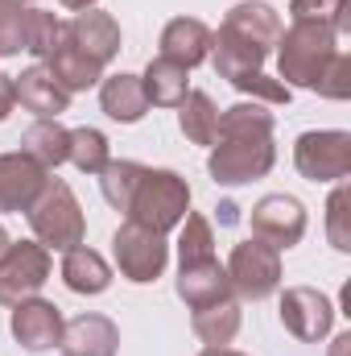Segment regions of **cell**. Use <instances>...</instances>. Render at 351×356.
Instances as JSON below:
<instances>
[{
    "label": "cell",
    "instance_id": "1",
    "mask_svg": "<svg viewBox=\"0 0 351 356\" xmlns=\"http://www.w3.org/2000/svg\"><path fill=\"white\" fill-rule=\"evenodd\" d=\"M348 50L343 46V33L335 25H323V21H293L289 29H281L277 38V79L285 88H306L314 91L323 71L331 67V58Z\"/></svg>",
    "mask_w": 351,
    "mask_h": 356
},
{
    "label": "cell",
    "instance_id": "2",
    "mask_svg": "<svg viewBox=\"0 0 351 356\" xmlns=\"http://www.w3.org/2000/svg\"><path fill=\"white\" fill-rule=\"evenodd\" d=\"M25 216H29L33 241H37V245H46L50 253H67V249L83 245V236H87L83 203L75 199V191H71L62 178H50Z\"/></svg>",
    "mask_w": 351,
    "mask_h": 356
},
{
    "label": "cell",
    "instance_id": "3",
    "mask_svg": "<svg viewBox=\"0 0 351 356\" xmlns=\"http://www.w3.org/2000/svg\"><path fill=\"white\" fill-rule=\"evenodd\" d=\"M186 211H190V182L178 170H149L145 166V175L137 182L124 216L132 224L166 236V232H174L178 224L186 220Z\"/></svg>",
    "mask_w": 351,
    "mask_h": 356
},
{
    "label": "cell",
    "instance_id": "4",
    "mask_svg": "<svg viewBox=\"0 0 351 356\" xmlns=\"http://www.w3.org/2000/svg\"><path fill=\"white\" fill-rule=\"evenodd\" d=\"M277 166V145L273 137H215L207 175L219 186H248Z\"/></svg>",
    "mask_w": 351,
    "mask_h": 356
},
{
    "label": "cell",
    "instance_id": "5",
    "mask_svg": "<svg viewBox=\"0 0 351 356\" xmlns=\"http://www.w3.org/2000/svg\"><path fill=\"white\" fill-rule=\"evenodd\" d=\"M112 257H116V269L124 282L132 286H149L157 282L166 266H170V245L162 232H149L132 220H124L116 232H112Z\"/></svg>",
    "mask_w": 351,
    "mask_h": 356
},
{
    "label": "cell",
    "instance_id": "6",
    "mask_svg": "<svg viewBox=\"0 0 351 356\" xmlns=\"http://www.w3.org/2000/svg\"><path fill=\"white\" fill-rule=\"evenodd\" d=\"M228 282H232V294L240 302H261L268 294L281 290V253L273 245H264L257 236L240 241L228 257Z\"/></svg>",
    "mask_w": 351,
    "mask_h": 356
},
{
    "label": "cell",
    "instance_id": "7",
    "mask_svg": "<svg viewBox=\"0 0 351 356\" xmlns=\"http://www.w3.org/2000/svg\"><path fill=\"white\" fill-rule=\"evenodd\" d=\"M50 273H54V257L46 245L8 241V249L0 253V307H17V302L42 294Z\"/></svg>",
    "mask_w": 351,
    "mask_h": 356
},
{
    "label": "cell",
    "instance_id": "8",
    "mask_svg": "<svg viewBox=\"0 0 351 356\" xmlns=\"http://www.w3.org/2000/svg\"><path fill=\"white\" fill-rule=\"evenodd\" d=\"M293 166L310 182H343L351 175V133L310 129L293 141Z\"/></svg>",
    "mask_w": 351,
    "mask_h": 356
},
{
    "label": "cell",
    "instance_id": "9",
    "mask_svg": "<svg viewBox=\"0 0 351 356\" xmlns=\"http://www.w3.org/2000/svg\"><path fill=\"white\" fill-rule=\"evenodd\" d=\"M277 315H281V327L293 340H302V344H318L335 327V302L323 290H314V286H289V290H281V311Z\"/></svg>",
    "mask_w": 351,
    "mask_h": 356
},
{
    "label": "cell",
    "instance_id": "10",
    "mask_svg": "<svg viewBox=\"0 0 351 356\" xmlns=\"http://www.w3.org/2000/svg\"><path fill=\"white\" fill-rule=\"evenodd\" d=\"M248 224H252L257 241L273 245L277 253H285V249L302 245L310 220H306L302 199H293V195H264V199H257V207L248 211Z\"/></svg>",
    "mask_w": 351,
    "mask_h": 356
},
{
    "label": "cell",
    "instance_id": "11",
    "mask_svg": "<svg viewBox=\"0 0 351 356\" xmlns=\"http://www.w3.org/2000/svg\"><path fill=\"white\" fill-rule=\"evenodd\" d=\"M62 327H67L62 311H58L50 298H42V294L17 302V307H12V319H8L12 340H17L25 353H50V348H58Z\"/></svg>",
    "mask_w": 351,
    "mask_h": 356
},
{
    "label": "cell",
    "instance_id": "12",
    "mask_svg": "<svg viewBox=\"0 0 351 356\" xmlns=\"http://www.w3.org/2000/svg\"><path fill=\"white\" fill-rule=\"evenodd\" d=\"M219 29L228 38H236L240 46H248V50H257V54L268 58L273 46H277V38H281V17L264 0H240V4L228 8V17H223Z\"/></svg>",
    "mask_w": 351,
    "mask_h": 356
},
{
    "label": "cell",
    "instance_id": "13",
    "mask_svg": "<svg viewBox=\"0 0 351 356\" xmlns=\"http://www.w3.org/2000/svg\"><path fill=\"white\" fill-rule=\"evenodd\" d=\"M46 182H50V170L33 162L29 154L21 149L0 154V211H17V216L29 211Z\"/></svg>",
    "mask_w": 351,
    "mask_h": 356
},
{
    "label": "cell",
    "instance_id": "14",
    "mask_svg": "<svg viewBox=\"0 0 351 356\" xmlns=\"http://www.w3.org/2000/svg\"><path fill=\"white\" fill-rule=\"evenodd\" d=\"M58 353L62 356H116L120 353V327L108 315H99V311H83V315L67 319Z\"/></svg>",
    "mask_w": 351,
    "mask_h": 356
},
{
    "label": "cell",
    "instance_id": "15",
    "mask_svg": "<svg viewBox=\"0 0 351 356\" xmlns=\"http://www.w3.org/2000/svg\"><path fill=\"white\" fill-rule=\"evenodd\" d=\"M12 88H17V104L25 112H33L37 120H58L71 108V91L62 88L42 63L37 67H25L21 75H12Z\"/></svg>",
    "mask_w": 351,
    "mask_h": 356
},
{
    "label": "cell",
    "instance_id": "16",
    "mask_svg": "<svg viewBox=\"0 0 351 356\" xmlns=\"http://www.w3.org/2000/svg\"><path fill=\"white\" fill-rule=\"evenodd\" d=\"M67 38L91 54L99 67H108L116 54H120V21L112 17V13H103V8H87V13H75L71 21H67Z\"/></svg>",
    "mask_w": 351,
    "mask_h": 356
},
{
    "label": "cell",
    "instance_id": "17",
    "mask_svg": "<svg viewBox=\"0 0 351 356\" xmlns=\"http://www.w3.org/2000/svg\"><path fill=\"white\" fill-rule=\"evenodd\" d=\"M232 294V282H228V269L219 266V257H207V261H190V266H178V298L198 311V307H211L219 298Z\"/></svg>",
    "mask_w": 351,
    "mask_h": 356
},
{
    "label": "cell",
    "instance_id": "18",
    "mask_svg": "<svg viewBox=\"0 0 351 356\" xmlns=\"http://www.w3.org/2000/svg\"><path fill=\"white\" fill-rule=\"evenodd\" d=\"M162 58L182 63L186 71L211 58V25L198 17H174L162 29Z\"/></svg>",
    "mask_w": 351,
    "mask_h": 356
},
{
    "label": "cell",
    "instance_id": "19",
    "mask_svg": "<svg viewBox=\"0 0 351 356\" xmlns=\"http://www.w3.org/2000/svg\"><path fill=\"white\" fill-rule=\"evenodd\" d=\"M99 108H103V116L116 120V124H137V120H145L149 99H145V88H141V75H128V71L103 75V79H99Z\"/></svg>",
    "mask_w": 351,
    "mask_h": 356
},
{
    "label": "cell",
    "instance_id": "20",
    "mask_svg": "<svg viewBox=\"0 0 351 356\" xmlns=\"http://www.w3.org/2000/svg\"><path fill=\"white\" fill-rule=\"evenodd\" d=\"M58 273H62V286H67L71 294H87V298L103 294V290L112 286V266H108L95 249H87V245L67 249Z\"/></svg>",
    "mask_w": 351,
    "mask_h": 356
},
{
    "label": "cell",
    "instance_id": "21",
    "mask_svg": "<svg viewBox=\"0 0 351 356\" xmlns=\"http://www.w3.org/2000/svg\"><path fill=\"white\" fill-rule=\"evenodd\" d=\"M240 323H244V311H240V298H236V294H228V298H219V302H211V307H198V311L190 315V327H194V336H198L207 348L232 344V340L240 336Z\"/></svg>",
    "mask_w": 351,
    "mask_h": 356
},
{
    "label": "cell",
    "instance_id": "22",
    "mask_svg": "<svg viewBox=\"0 0 351 356\" xmlns=\"http://www.w3.org/2000/svg\"><path fill=\"white\" fill-rule=\"evenodd\" d=\"M42 67H46V71H50V75H54L67 91H71V95H75V91L99 88V79H103V67H99L91 54H83L71 38H62V46H58Z\"/></svg>",
    "mask_w": 351,
    "mask_h": 356
},
{
    "label": "cell",
    "instance_id": "23",
    "mask_svg": "<svg viewBox=\"0 0 351 356\" xmlns=\"http://www.w3.org/2000/svg\"><path fill=\"white\" fill-rule=\"evenodd\" d=\"M141 88H145V99L149 108H178L190 91V71L182 63H170V58H149L145 75H141Z\"/></svg>",
    "mask_w": 351,
    "mask_h": 356
},
{
    "label": "cell",
    "instance_id": "24",
    "mask_svg": "<svg viewBox=\"0 0 351 356\" xmlns=\"http://www.w3.org/2000/svg\"><path fill=\"white\" fill-rule=\"evenodd\" d=\"M21 154H29L46 170H58L71 154V129H62L58 120H33L21 133Z\"/></svg>",
    "mask_w": 351,
    "mask_h": 356
},
{
    "label": "cell",
    "instance_id": "25",
    "mask_svg": "<svg viewBox=\"0 0 351 356\" xmlns=\"http://www.w3.org/2000/svg\"><path fill=\"white\" fill-rule=\"evenodd\" d=\"M178 129L190 145H215L219 137V108L207 91H186V99L178 104Z\"/></svg>",
    "mask_w": 351,
    "mask_h": 356
},
{
    "label": "cell",
    "instance_id": "26",
    "mask_svg": "<svg viewBox=\"0 0 351 356\" xmlns=\"http://www.w3.org/2000/svg\"><path fill=\"white\" fill-rule=\"evenodd\" d=\"M273 129L277 120L268 104H257V99H244L219 112V137H273Z\"/></svg>",
    "mask_w": 351,
    "mask_h": 356
},
{
    "label": "cell",
    "instance_id": "27",
    "mask_svg": "<svg viewBox=\"0 0 351 356\" xmlns=\"http://www.w3.org/2000/svg\"><path fill=\"white\" fill-rule=\"evenodd\" d=\"M207 257H215V228L203 211H186V220L178 224V266L207 261Z\"/></svg>",
    "mask_w": 351,
    "mask_h": 356
},
{
    "label": "cell",
    "instance_id": "28",
    "mask_svg": "<svg viewBox=\"0 0 351 356\" xmlns=\"http://www.w3.org/2000/svg\"><path fill=\"white\" fill-rule=\"evenodd\" d=\"M67 162L75 166V170H83V175L99 178V170L112 162V145H108V137L99 133V129H71V154H67Z\"/></svg>",
    "mask_w": 351,
    "mask_h": 356
},
{
    "label": "cell",
    "instance_id": "29",
    "mask_svg": "<svg viewBox=\"0 0 351 356\" xmlns=\"http://www.w3.org/2000/svg\"><path fill=\"white\" fill-rule=\"evenodd\" d=\"M141 175H145V166H141V162L112 158V162L99 170V191H103V199H108L116 211H128V199H132V191H137Z\"/></svg>",
    "mask_w": 351,
    "mask_h": 356
},
{
    "label": "cell",
    "instance_id": "30",
    "mask_svg": "<svg viewBox=\"0 0 351 356\" xmlns=\"http://www.w3.org/2000/svg\"><path fill=\"white\" fill-rule=\"evenodd\" d=\"M62 38H67V21L58 17V13H46V8H33L29 13V38H25V50L33 54V58H50L58 46H62Z\"/></svg>",
    "mask_w": 351,
    "mask_h": 356
},
{
    "label": "cell",
    "instance_id": "31",
    "mask_svg": "<svg viewBox=\"0 0 351 356\" xmlns=\"http://www.w3.org/2000/svg\"><path fill=\"white\" fill-rule=\"evenodd\" d=\"M29 4L25 0H0V58L21 54L29 38Z\"/></svg>",
    "mask_w": 351,
    "mask_h": 356
},
{
    "label": "cell",
    "instance_id": "32",
    "mask_svg": "<svg viewBox=\"0 0 351 356\" xmlns=\"http://www.w3.org/2000/svg\"><path fill=\"white\" fill-rule=\"evenodd\" d=\"M293 21H323L348 38V0H289Z\"/></svg>",
    "mask_w": 351,
    "mask_h": 356
},
{
    "label": "cell",
    "instance_id": "33",
    "mask_svg": "<svg viewBox=\"0 0 351 356\" xmlns=\"http://www.w3.org/2000/svg\"><path fill=\"white\" fill-rule=\"evenodd\" d=\"M348 207H351V191L348 182H339L327 199V236L339 253H351V228H348Z\"/></svg>",
    "mask_w": 351,
    "mask_h": 356
},
{
    "label": "cell",
    "instance_id": "34",
    "mask_svg": "<svg viewBox=\"0 0 351 356\" xmlns=\"http://www.w3.org/2000/svg\"><path fill=\"white\" fill-rule=\"evenodd\" d=\"M232 88L240 91V95H252L257 104H289V95H293L281 79H273V75H264V71H244V75H236Z\"/></svg>",
    "mask_w": 351,
    "mask_h": 356
},
{
    "label": "cell",
    "instance_id": "35",
    "mask_svg": "<svg viewBox=\"0 0 351 356\" xmlns=\"http://www.w3.org/2000/svg\"><path fill=\"white\" fill-rule=\"evenodd\" d=\"M318 95L323 99H348L351 95V54L348 50H339L335 58H331V67L323 71V79H318Z\"/></svg>",
    "mask_w": 351,
    "mask_h": 356
},
{
    "label": "cell",
    "instance_id": "36",
    "mask_svg": "<svg viewBox=\"0 0 351 356\" xmlns=\"http://www.w3.org/2000/svg\"><path fill=\"white\" fill-rule=\"evenodd\" d=\"M17 108V88H12V75H0V120H8Z\"/></svg>",
    "mask_w": 351,
    "mask_h": 356
},
{
    "label": "cell",
    "instance_id": "37",
    "mask_svg": "<svg viewBox=\"0 0 351 356\" xmlns=\"http://www.w3.org/2000/svg\"><path fill=\"white\" fill-rule=\"evenodd\" d=\"M62 8H71V13H87V8H95L99 0H58Z\"/></svg>",
    "mask_w": 351,
    "mask_h": 356
},
{
    "label": "cell",
    "instance_id": "38",
    "mask_svg": "<svg viewBox=\"0 0 351 356\" xmlns=\"http://www.w3.org/2000/svg\"><path fill=\"white\" fill-rule=\"evenodd\" d=\"M351 353V336L343 332V336H335V348H331V356H348Z\"/></svg>",
    "mask_w": 351,
    "mask_h": 356
},
{
    "label": "cell",
    "instance_id": "39",
    "mask_svg": "<svg viewBox=\"0 0 351 356\" xmlns=\"http://www.w3.org/2000/svg\"><path fill=\"white\" fill-rule=\"evenodd\" d=\"M198 356H248V353H236V348H228V344H223V348H203Z\"/></svg>",
    "mask_w": 351,
    "mask_h": 356
},
{
    "label": "cell",
    "instance_id": "40",
    "mask_svg": "<svg viewBox=\"0 0 351 356\" xmlns=\"http://www.w3.org/2000/svg\"><path fill=\"white\" fill-rule=\"evenodd\" d=\"M8 249V232H4V224H0V253Z\"/></svg>",
    "mask_w": 351,
    "mask_h": 356
}]
</instances>
